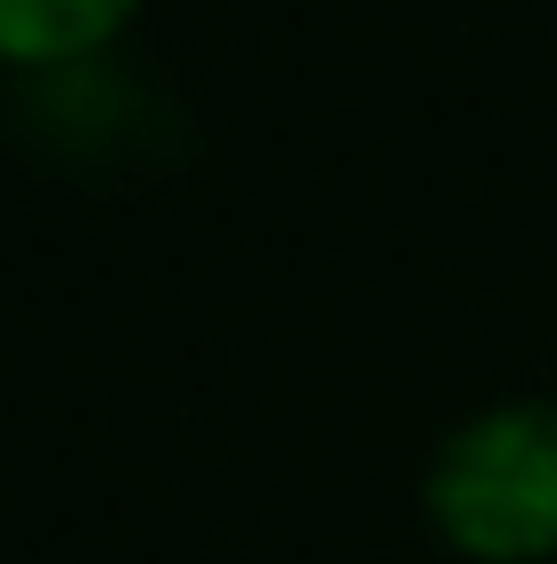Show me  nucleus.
<instances>
[{"label":"nucleus","mask_w":557,"mask_h":564,"mask_svg":"<svg viewBox=\"0 0 557 564\" xmlns=\"http://www.w3.org/2000/svg\"><path fill=\"white\" fill-rule=\"evenodd\" d=\"M418 508L459 564H557V401H484L427 451Z\"/></svg>","instance_id":"nucleus-1"},{"label":"nucleus","mask_w":557,"mask_h":564,"mask_svg":"<svg viewBox=\"0 0 557 564\" xmlns=\"http://www.w3.org/2000/svg\"><path fill=\"white\" fill-rule=\"evenodd\" d=\"M148 0H0V66L9 74H74L107 57L140 25Z\"/></svg>","instance_id":"nucleus-2"}]
</instances>
